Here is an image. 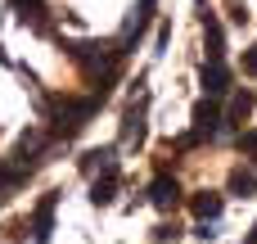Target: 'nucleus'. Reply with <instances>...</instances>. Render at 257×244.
I'll use <instances>...</instances> for the list:
<instances>
[{
    "label": "nucleus",
    "mask_w": 257,
    "mask_h": 244,
    "mask_svg": "<svg viewBox=\"0 0 257 244\" xmlns=\"http://www.w3.org/2000/svg\"><path fill=\"white\" fill-rule=\"evenodd\" d=\"M50 109H54V131L59 136H72L95 113V100H50Z\"/></svg>",
    "instance_id": "1"
},
{
    "label": "nucleus",
    "mask_w": 257,
    "mask_h": 244,
    "mask_svg": "<svg viewBox=\"0 0 257 244\" xmlns=\"http://www.w3.org/2000/svg\"><path fill=\"white\" fill-rule=\"evenodd\" d=\"M54 204H59V195L50 190V195L36 204V213H32V240L36 244H50V235H54Z\"/></svg>",
    "instance_id": "2"
},
{
    "label": "nucleus",
    "mask_w": 257,
    "mask_h": 244,
    "mask_svg": "<svg viewBox=\"0 0 257 244\" xmlns=\"http://www.w3.org/2000/svg\"><path fill=\"white\" fill-rule=\"evenodd\" d=\"M203 91H208V95H226V91H230V68H226L221 59H208V63H203Z\"/></svg>",
    "instance_id": "3"
},
{
    "label": "nucleus",
    "mask_w": 257,
    "mask_h": 244,
    "mask_svg": "<svg viewBox=\"0 0 257 244\" xmlns=\"http://www.w3.org/2000/svg\"><path fill=\"white\" fill-rule=\"evenodd\" d=\"M203 36H208V59H221L226 54V32H221L217 14H203Z\"/></svg>",
    "instance_id": "4"
},
{
    "label": "nucleus",
    "mask_w": 257,
    "mask_h": 244,
    "mask_svg": "<svg viewBox=\"0 0 257 244\" xmlns=\"http://www.w3.org/2000/svg\"><path fill=\"white\" fill-rule=\"evenodd\" d=\"M149 199H154V204H158V208H172V204H176V199H181V186H176V181H172V177H158V181H154V186H149Z\"/></svg>",
    "instance_id": "5"
},
{
    "label": "nucleus",
    "mask_w": 257,
    "mask_h": 244,
    "mask_svg": "<svg viewBox=\"0 0 257 244\" xmlns=\"http://www.w3.org/2000/svg\"><path fill=\"white\" fill-rule=\"evenodd\" d=\"M113 195H117V172H104V181L90 186V204H95V208H108Z\"/></svg>",
    "instance_id": "6"
},
{
    "label": "nucleus",
    "mask_w": 257,
    "mask_h": 244,
    "mask_svg": "<svg viewBox=\"0 0 257 244\" xmlns=\"http://www.w3.org/2000/svg\"><path fill=\"white\" fill-rule=\"evenodd\" d=\"M190 208H194V217H199V222H217V217H221V195L203 190V195H199Z\"/></svg>",
    "instance_id": "7"
},
{
    "label": "nucleus",
    "mask_w": 257,
    "mask_h": 244,
    "mask_svg": "<svg viewBox=\"0 0 257 244\" xmlns=\"http://www.w3.org/2000/svg\"><path fill=\"white\" fill-rule=\"evenodd\" d=\"M230 190H235L239 199H257V177L248 168H235V172H230Z\"/></svg>",
    "instance_id": "8"
},
{
    "label": "nucleus",
    "mask_w": 257,
    "mask_h": 244,
    "mask_svg": "<svg viewBox=\"0 0 257 244\" xmlns=\"http://www.w3.org/2000/svg\"><path fill=\"white\" fill-rule=\"evenodd\" d=\"M81 168H86V172H95V168H104V172H117V168H113V149H90Z\"/></svg>",
    "instance_id": "9"
},
{
    "label": "nucleus",
    "mask_w": 257,
    "mask_h": 244,
    "mask_svg": "<svg viewBox=\"0 0 257 244\" xmlns=\"http://www.w3.org/2000/svg\"><path fill=\"white\" fill-rule=\"evenodd\" d=\"M248 113H253V91H239L235 104H230V122H244Z\"/></svg>",
    "instance_id": "10"
},
{
    "label": "nucleus",
    "mask_w": 257,
    "mask_h": 244,
    "mask_svg": "<svg viewBox=\"0 0 257 244\" xmlns=\"http://www.w3.org/2000/svg\"><path fill=\"white\" fill-rule=\"evenodd\" d=\"M9 5H14V9H18V14H23V23H27V18H32V23H36V27H41V18H36V14H41V0H9Z\"/></svg>",
    "instance_id": "11"
},
{
    "label": "nucleus",
    "mask_w": 257,
    "mask_h": 244,
    "mask_svg": "<svg viewBox=\"0 0 257 244\" xmlns=\"http://www.w3.org/2000/svg\"><path fill=\"white\" fill-rule=\"evenodd\" d=\"M194 235H199V240H217V222H199Z\"/></svg>",
    "instance_id": "12"
},
{
    "label": "nucleus",
    "mask_w": 257,
    "mask_h": 244,
    "mask_svg": "<svg viewBox=\"0 0 257 244\" xmlns=\"http://www.w3.org/2000/svg\"><path fill=\"white\" fill-rule=\"evenodd\" d=\"M244 72H248V77H257V45L244 54Z\"/></svg>",
    "instance_id": "13"
},
{
    "label": "nucleus",
    "mask_w": 257,
    "mask_h": 244,
    "mask_svg": "<svg viewBox=\"0 0 257 244\" xmlns=\"http://www.w3.org/2000/svg\"><path fill=\"white\" fill-rule=\"evenodd\" d=\"M239 145H244V149H253V154H257V131H248V136H244Z\"/></svg>",
    "instance_id": "14"
},
{
    "label": "nucleus",
    "mask_w": 257,
    "mask_h": 244,
    "mask_svg": "<svg viewBox=\"0 0 257 244\" xmlns=\"http://www.w3.org/2000/svg\"><path fill=\"white\" fill-rule=\"evenodd\" d=\"M248 244H257V226H253V235H248Z\"/></svg>",
    "instance_id": "15"
}]
</instances>
